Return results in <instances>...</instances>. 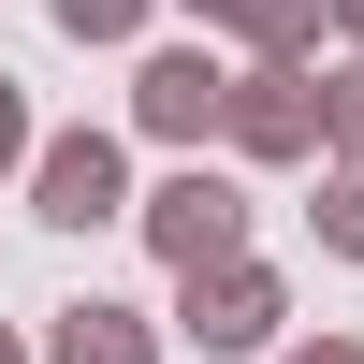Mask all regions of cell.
<instances>
[{"instance_id":"obj_1","label":"cell","mask_w":364,"mask_h":364,"mask_svg":"<svg viewBox=\"0 0 364 364\" xmlns=\"http://www.w3.org/2000/svg\"><path fill=\"white\" fill-rule=\"evenodd\" d=\"M132 132L175 146V161L233 146V73H219V44H146V58H132Z\"/></svg>"},{"instance_id":"obj_2","label":"cell","mask_w":364,"mask_h":364,"mask_svg":"<svg viewBox=\"0 0 364 364\" xmlns=\"http://www.w3.org/2000/svg\"><path fill=\"white\" fill-rule=\"evenodd\" d=\"M132 233L175 262V277H219V262H248V190H233L219 161H175L161 190H146V219H132Z\"/></svg>"},{"instance_id":"obj_3","label":"cell","mask_w":364,"mask_h":364,"mask_svg":"<svg viewBox=\"0 0 364 364\" xmlns=\"http://www.w3.org/2000/svg\"><path fill=\"white\" fill-rule=\"evenodd\" d=\"M29 219H44V233L146 219V204H132V146H117V132H44V161H29Z\"/></svg>"},{"instance_id":"obj_4","label":"cell","mask_w":364,"mask_h":364,"mask_svg":"<svg viewBox=\"0 0 364 364\" xmlns=\"http://www.w3.org/2000/svg\"><path fill=\"white\" fill-rule=\"evenodd\" d=\"M277 321H291V277H277V262H219V277H175V336H190L204 364H233V350H277Z\"/></svg>"},{"instance_id":"obj_5","label":"cell","mask_w":364,"mask_h":364,"mask_svg":"<svg viewBox=\"0 0 364 364\" xmlns=\"http://www.w3.org/2000/svg\"><path fill=\"white\" fill-rule=\"evenodd\" d=\"M233 161H321V73H291V58L233 73Z\"/></svg>"},{"instance_id":"obj_6","label":"cell","mask_w":364,"mask_h":364,"mask_svg":"<svg viewBox=\"0 0 364 364\" xmlns=\"http://www.w3.org/2000/svg\"><path fill=\"white\" fill-rule=\"evenodd\" d=\"M44 364H161V336L117 291H73V306H44Z\"/></svg>"},{"instance_id":"obj_7","label":"cell","mask_w":364,"mask_h":364,"mask_svg":"<svg viewBox=\"0 0 364 364\" xmlns=\"http://www.w3.org/2000/svg\"><path fill=\"white\" fill-rule=\"evenodd\" d=\"M175 15L233 29V44H248V73H262V58H291V73H306V44H321V15H336V0H175Z\"/></svg>"},{"instance_id":"obj_8","label":"cell","mask_w":364,"mask_h":364,"mask_svg":"<svg viewBox=\"0 0 364 364\" xmlns=\"http://www.w3.org/2000/svg\"><path fill=\"white\" fill-rule=\"evenodd\" d=\"M44 15H58V44H146L161 0H44Z\"/></svg>"},{"instance_id":"obj_9","label":"cell","mask_w":364,"mask_h":364,"mask_svg":"<svg viewBox=\"0 0 364 364\" xmlns=\"http://www.w3.org/2000/svg\"><path fill=\"white\" fill-rule=\"evenodd\" d=\"M321 146H336V175H364V58L321 73Z\"/></svg>"},{"instance_id":"obj_10","label":"cell","mask_w":364,"mask_h":364,"mask_svg":"<svg viewBox=\"0 0 364 364\" xmlns=\"http://www.w3.org/2000/svg\"><path fill=\"white\" fill-rule=\"evenodd\" d=\"M306 219H321V248H336V262H364V175H321Z\"/></svg>"},{"instance_id":"obj_11","label":"cell","mask_w":364,"mask_h":364,"mask_svg":"<svg viewBox=\"0 0 364 364\" xmlns=\"http://www.w3.org/2000/svg\"><path fill=\"white\" fill-rule=\"evenodd\" d=\"M0 161H44V132H29V87L0 73Z\"/></svg>"},{"instance_id":"obj_12","label":"cell","mask_w":364,"mask_h":364,"mask_svg":"<svg viewBox=\"0 0 364 364\" xmlns=\"http://www.w3.org/2000/svg\"><path fill=\"white\" fill-rule=\"evenodd\" d=\"M291 364H364V336H306V350H291Z\"/></svg>"},{"instance_id":"obj_13","label":"cell","mask_w":364,"mask_h":364,"mask_svg":"<svg viewBox=\"0 0 364 364\" xmlns=\"http://www.w3.org/2000/svg\"><path fill=\"white\" fill-rule=\"evenodd\" d=\"M0 364H29V336H15V321H0Z\"/></svg>"},{"instance_id":"obj_14","label":"cell","mask_w":364,"mask_h":364,"mask_svg":"<svg viewBox=\"0 0 364 364\" xmlns=\"http://www.w3.org/2000/svg\"><path fill=\"white\" fill-rule=\"evenodd\" d=\"M336 29H350V44H364V0H336Z\"/></svg>"}]
</instances>
